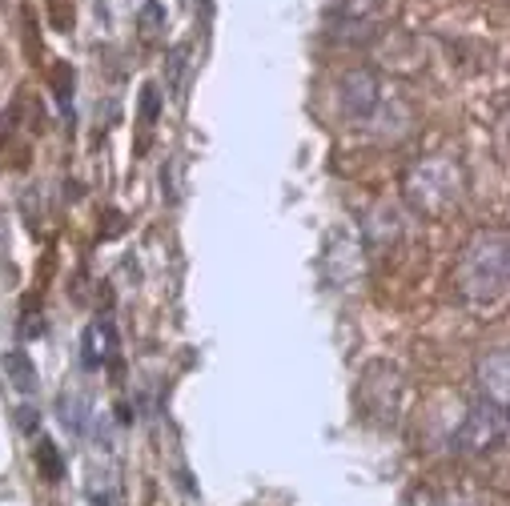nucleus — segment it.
<instances>
[{
	"mask_svg": "<svg viewBox=\"0 0 510 506\" xmlns=\"http://www.w3.org/2000/svg\"><path fill=\"white\" fill-rule=\"evenodd\" d=\"M506 273H510V241L503 229H478L458 253L454 266V286L462 301L471 306H494L506 293Z\"/></svg>",
	"mask_w": 510,
	"mask_h": 506,
	"instance_id": "obj_1",
	"label": "nucleus"
},
{
	"mask_svg": "<svg viewBox=\"0 0 510 506\" xmlns=\"http://www.w3.org/2000/svg\"><path fill=\"white\" fill-rule=\"evenodd\" d=\"M406 197L414 201L418 214H446L462 197V174L451 157H426L406 174Z\"/></svg>",
	"mask_w": 510,
	"mask_h": 506,
	"instance_id": "obj_2",
	"label": "nucleus"
},
{
	"mask_svg": "<svg viewBox=\"0 0 510 506\" xmlns=\"http://www.w3.org/2000/svg\"><path fill=\"white\" fill-rule=\"evenodd\" d=\"M506 447V410L491 406V402L478 398L471 410L462 414L454 434V450L471 454V459H486V454H498Z\"/></svg>",
	"mask_w": 510,
	"mask_h": 506,
	"instance_id": "obj_3",
	"label": "nucleus"
},
{
	"mask_svg": "<svg viewBox=\"0 0 510 506\" xmlns=\"http://www.w3.org/2000/svg\"><path fill=\"white\" fill-rule=\"evenodd\" d=\"M394 0H342L338 13H334V37L345 45H358L378 33V25L386 20Z\"/></svg>",
	"mask_w": 510,
	"mask_h": 506,
	"instance_id": "obj_4",
	"label": "nucleus"
},
{
	"mask_svg": "<svg viewBox=\"0 0 510 506\" xmlns=\"http://www.w3.org/2000/svg\"><path fill=\"white\" fill-rule=\"evenodd\" d=\"M382 105V89H378V77L370 73V69H350V73L342 77V113L350 121H370L378 113Z\"/></svg>",
	"mask_w": 510,
	"mask_h": 506,
	"instance_id": "obj_5",
	"label": "nucleus"
},
{
	"mask_svg": "<svg viewBox=\"0 0 510 506\" xmlns=\"http://www.w3.org/2000/svg\"><path fill=\"white\" fill-rule=\"evenodd\" d=\"M474 378H478V390H483V402L506 410V378H510V362H506V350L494 346L478 358L474 366Z\"/></svg>",
	"mask_w": 510,
	"mask_h": 506,
	"instance_id": "obj_6",
	"label": "nucleus"
},
{
	"mask_svg": "<svg viewBox=\"0 0 510 506\" xmlns=\"http://www.w3.org/2000/svg\"><path fill=\"white\" fill-rule=\"evenodd\" d=\"M113 358H117V330H113V322L109 318H101V322H93V326L85 330V366L101 370L105 362H113Z\"/></svg>",
	"mask_w": 510,
	"mask_h": 506,
	"instance_id": "obj_7",
	"label": "nucleus"
},
{
	"mask_svg": "<svg viewBox=\"0 0 510 506\" xmlns=\"http://www.w3.org/2000/svg\"><path fill=\"white\" fill-rule=\"evenodd\" d=\"M5 374H8V382H13L20 394H37V386H40L37 366H33V358H28L25 350H8L5 353Z\"/></svg>",
	"mask_w": 510,
	"mask_h": 506,
	"instance_id": "obj_8",
	"label": "nucleus"
},
{
	"mask_svg": "<svg viewBox=\"0 0 510 506\" xmlns=\"http://www.w3.org/2000/svg\"><path fill=\"white\" fill-rule=\"evenodd\" d=\"M37 467H40V474H45L48 482L65 479V462H60V450H57L53 438H40L37 442Z\"/></svg>",
	"mask_w": 510,
	"mask_h": 506,
	"instance_id": "obj_9",
	"label": "nucleus"
},
{
	"mask_svg": "<svg viewBox=\"0 0 510 506\" xmlns=\"http://www.w3.org/2000/svg\"><path fill=\"white\" fill-rule=\"evenodd\" d=\"M137 25L145 37H157L161 28H165V5H161V0H145L137 13Z\"/></svg>",
	"mask_w": 510,
	"mask_h": 506,
	"instance_id": "obj_10",
	"label": "nucleus"
},
{
	"mask_svg": "<svg viewBox=\"0 0 510 506\" xmlns=\"http://www.w3.org/2000/svg\"><path fill=\"white\" fill-rule=\"evenodd\" d=\"M53 93H57V105L60 109L73 105V65H69V60L53 65Z\"/></svg>",
	"mask_w": 510,
	"mask_h": 506,
	"instance_id": "obj_11",
	"label": "nucleus"
},
{
	"mask_svg": "<svg viewBox=\"0 0 510 506\" xmlns=\"http://www.w3.org/2000/svg\"><path fill=\"white\" fill-rule=\"evenodd\" d=\"M186 65H189V45H177L169 53V89L181 97V89H186Z\"/></svg>",
	"mask_w": 510,
	"mask_h": 506,
	"instance_id": "obj_12",
	"label": "nucleus"
},
{
	"mask_svg": "<svg viewBox=\"0 0 510 506\" xmlns=\"http://www.w3.org/2000/svg\"><path fill=\"white\" fill-rule=\"evenodd\" d=\"M60 418H65V427H73V430H80L85 427V398L80 394H60Z\"/></svg>",
	"mask_w": 510,
	"mask_h": 506,
	"instance_id": "obj_13",
	"label": "nucleus"
},
{
	"mask_svg": "<svg viewBox=\"0 0 510 506\" xmlns=\"http://www.w3.org/2000/svg\"><path fill=\"white\" fill-rule=\"evenodd\" d=\"M157 113H161V89L145 85L141 89V125H157Z\"/></svg>",
	"mask_w": 510,
	"mask_h": 506,
	"instance_id": "obj_14",
	"label": "nucleus"
},
{
	"mask_svg": "<svg viewBox=\"0 0 510 506\" xmlns=\"http://www.w3.org/2000/svg\"><path fill=\"white\" fill-rule=\"evenodd\" d=\"M16 422H20V430H25V434H33V430L40 427V410H37V406H28V402H25V406L16 410Z\"/></svg>",
	"mask_w": 510,
	"mask_h": 506,
	"instance_id": "obj_15",
	"label": "nucleus"
},
{
	"mask_svg": "<svg viewBox=\"0 0 510 506\" xmlns=\"http://www.w3.org/2000/svg\"><path fill=\"white\" fill-rule=\"evenodd\" d=\"M20 333H25V338H40V333H45V322H40V313H37V318L28 313V322L20 326Z\"/></svg>",
	"mask_w": 510,
	"mask_h": 506,
	"instance_id": "obj_16",
	"label": "nucleus"
},
{
	"mask_svg": "<svg viewBox=\"0 0 510 506\" xmlns=\"http://www.w3.org/2000/svg\"><path fill=\"white\" fill-rule=\"evenodd\" d=\"M121 221H125V217H121L117 209H113V214H109V226H105V237H117L121 229H125V226H121Z\"/></svg>",
	"mask_w": 510,
	"mask_h": 506,
	"instance_id": "obj_17",
	"label": "nucleus"
}]
</instances>
